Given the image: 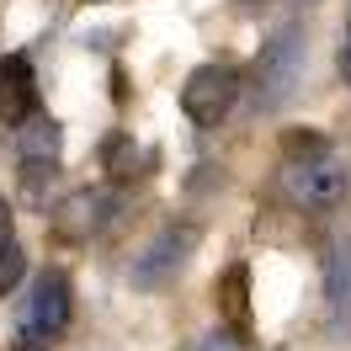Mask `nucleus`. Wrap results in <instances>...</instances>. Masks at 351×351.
Masks as SVG:
<instances>
[{"instance_id":"obj_1","label":"nucleus","mask_w":351,"mask_h":351,"mask_svg":"<svg viewBox=\"0 0 351 351\" xmlns=\"http://www.w3.org/2000/svg\"><path fill=\"white\" fill-rule=\"evenodd\" d=\"M308 69V38L304 27H282L271 32L261 48V64H256V96H261V112H277L293 101V90L304 86Z\"/></svg>"},{"instance_id":"obj_2","label":"nucleus","mask_w":351,"mask_h":351,"mask_svg":"<svg viewBox=\"0 0 351 351\" xmlns=\"http://www.w3.org/2000/svg\"><path fill=\"white\" fill-rule=\"evenodd\" d=\"M287 192L304 202V208H314V213L341 208L346 192H351V160H346V154H335L330 144H325V149H314V154L287 160Z\"/></svg>"},{"instance_id":"obj_3","label":"nucleus","mask_w":351,"mask_h":351,"mask_svg":"<svg viewBox=\"0 0 351 351\" xmlns=\"http://www.w3.org/2000/svg\"><path fill=\"white\" fill-rule=\"evenodd\" d=\"M240 101V75L229 64H202L186 75V86H181V112L197 123V128H219L223 117L234 112Z\"/></svg>"},{"instance_id":"obj_4","label":"nucleus","mask_w":351,"mask_h":351,"mask_svg":"<svg viewBox=\"0 0 351 351\" xmlns=\"http://www.w3.org/2000/svg\"><path fill=\"white\" fill-rule=\"evenodd\" d=\"M64 325H69V282L59 277V271H43L38 282L27 287L22 308H16V335L48 346Z\"/></svg>"},{"instance_id":"obj_5","label":"nucleus","mask_w":351,"mask_h":351,"mask_svg":"<svg viewBox=\"0 0 351 351\" xmlns=\"http://www.w3.org/2000/svg\"><path fill=\"white\" fill-rule=\"evenodd\" d=\"M192 250H197V229H192V223H165V229L138 250L128 282L133 287H165L181 266L192 261Z\"/></svg>"},{"instance_id":"obj_6","label":"nucleus","mask_w":351,"mask_h":351,"mask_svg":"<svg viewBox=\"0 0 351 351\" xmlns=\"http://www.w3.org/2000/svg\"><path fill=\"white\" fill-rule=\"evenodd\" d=\"M117 208H123L117 192H107V186H80V192L64 197V208H59V229H64L69 240H90V234H101V229L117 219Z\"/></svg>"},{"instance_id":"obj_7","label":"nucleus","mask_w":351,"mask_h":351,"mask_svg":"<svg viewBox=\"0 0 351 351\" xmlns=\"http://www.w3.org/2000/svg\"><path fill=\"white\" fill-rule=\"evenodd\" d=\"M59 149H64L59 123H53L48 112H27V117H22V133H16V154H22L27 165H53Z\"/></svg>"},{"instance_id":"obj_8","label":"nucleus","mask_w":351,"mask_h":351,"mask_svg":"<svg viewBox=\"0 0 351 351\" xmlns=\"http://www.w3.org/2000/svg\"><path fill=\"white\" fill-rule=\"evenodd\" d=\"M325 304L335 325H351V234L335 240L325 256Z\"/></svg>"},{"instance_id":"obj_9","label":"nucleus","mask_w":351,"mask_h":351,"mask_svg":"<svg viewBox=\"0 0 351 351\" xmlns=\"http://www.w3.org/2000/svg\"><path fill=\"white\" fill-rule=\"evenodd\" d=\"M0 96H5V107L11 112H32V64H27V53H11L5 64H0Z\"/></svg>"},{"instance_id":"obj_10","label":"nucleus","mask_w":351,"mask_h":351,"mask_svg":"<svg viewBox=\"0 0 351 351\" xmlns=\"http://www.w3.org/2000/svg\"><path fill=\"white\" fill-rule=\"evenodd\" d=\"M22 271H27L22 245H5V250H0V293H11V287L22 282Z\"/></svg>"},{"instance_id":"obj_11","label":"nucleus","mask_w":351,"mask_h":351,"mask_svg":"<svg viewBox=\"0 0 351 351\" xmlns=\"http://www.w3.org/2000/svg\"><path fill=\"white\" fill-rule=\"evenodd\" d=\"M197 351H245V346L229 335V330H213V335H202V341H197Z\"/></svg>"},{"instance_id":"obj_12","label":"nucleus","mask_w":351,"mask_h":351,"mask_svg":"<svg viewBox=\"0 0 351 351\" xmlns=\"http://www.w3.org/2000/svg\"><path fill=\"white\" fill-rule=\"evenodd\" d=\"M5 245H16V229H11V208L0 202V250H5Z\"/></svg>"},{"instance_id":"obj_13","label":"nucleus","mask_w":351,"mask_h":351,"mask_svg":"<svg viewBox=\"0 0 351 351\" xmlns=\"http://www.w3.org/2000/svg\"><path fill=\"white\" fill-rule=\"evenodd\" d=\"M335 64H341V75L351 80V27H346V38H341V59H335Z\"/></svg>"},{"instance_id":"obj_14","label":"nucleus","mask_w":351,"mask_h":351,"mask_svg":"<svg viewBox=\"0 0 351 351\" xmlns=\"http://www.w3.org/2000/svg\"><path fill=\"white\" fill-rule=\"evenodd\" d=\"M16 351H48V346H38V341H22V346H16Z\"/></svg>"}]
</instances>
